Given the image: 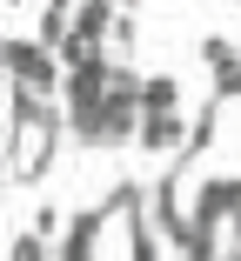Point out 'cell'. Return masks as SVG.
<instances>
[{"label": "cell", "instance_id": "1", "mask_svg": "<svg viewBox=\"0 0 241 261\" xmlns=\"http://www.w3.org/2000/svg\"><path fill=\"white\" fill-rule=\"evenodd\" d=\"M181 141H188L181 108H168V114H141V134H134V147H141V154H174Z\"/></svg>", "mask_w": 241, "mask_h": 261}, {"label": "cell", "instance_id": "2", "mask_svg": "<svg viewBox=\"0 0 241 261\" xmlns=\"http://www.w3.org/2000/svg\"><path fill=\"white\" fill-rule=\"evenodd\" d=\"M114 14H121V0H74V34L101 47L108 27H114Z\"/></svg>", "mask_w": 241, "mask_h": 261}, {"label": "cell", "instance_id": "3", "mask_svg": "<svg viewBox=\"0 0 241 261\" xmlns=\"http://www.w3.org/2000/svg\"><path fill=\"white\" fill-rule=\"evenodd\" d=\"M141 114H168V108H181V81L174 74H141Z\"/></svg>", "mask_w": 241, "mask_h": 261}, {"label": "cell", "instance_id": "4", "mask_svg": "<svg viewBox=\"0 0 241 261\" xmlns=\"http://www.w3.org/2000/svg\"><path fill=\"white\" fill-rule=\"evenodd\" d=\"M174 248H181V261H221V241H215V228H201V221L174 228Z\"/></svg>", "mask_w": 241, "mask_h": 261}, {"label": "cell", "instance_id": "5", "mask_svg": "<svg viewBox=\"0 0 241 261\" xmlns=\"http://www.w3.org/2000/svg\"><path fill=\"white\" fill-rule=\"evenodd\" d=\"M201 61H208L215 74H228V67H234L241 54H234V40H221V34H201Z\"/></svg>", "mask_w": 241, "mask_h": 261}, {"label": "cell", "instance_id": "6", "mask_svg": "<svg viewBox=\"0 0 241 261\" xmlns=\"http://www.w3.org/2000/svg\"><path fill=\"white\" fill-rule=\"evenodd\" d=\"M27 234L54 241V234H61V207H47V201H40V207H34V221H27Z\"/></svg>", "mask_w": 241, "mask_h": 261}, {"label": "cell", "instance_id": "7", "mask_svg": "<svg viewBox=\"0 0 241 261\" xmlns=\"http://www.w3.org/2000/svg\"><path fill=\"white\" fill-rule=\"evenodd\" d=\"M0 54H7V34H0Z\"/></svg>", "mask_w": 241, "mask_h": 261}, {"label": "cell", "instance_id": "8", "mask_svg": "<svg viewBox=\"0 0 241 261\" xmlns=\"http://www.w3.org/2000/svg\"><path fill=\"white\" fill-rule=\"evenodd\" d=\"M121 7H141V0H121Z\"/></svg>", "mask_w": 241, "mask_h": 261}]
</instances>
